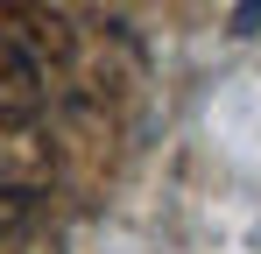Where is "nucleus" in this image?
<instances>
[{"label":"nucleus","mask_w":261,"mask_h":254,"mask_svg":"<svg viewBox=\"0 0 261 254\" xmlns=\"http://www.w3.org/2000/svg\"><path fill=\"white\" fill-rule=\"evenodd\" d=\"M0 36L14 42L36 71H43V64H71V57H78V29H71V14H64V7H0Z\"/></svg>","instance_id":"obj_2"},{"label":"nucleus","mask_w":261,"mask_h":254,"mask_svg":"<svg viewBox=\"0 0 261 254\" xmlns=\"http://www.w3.org/2000/svg\"><path fill=\"white\" fill-rule=\"evenodd\" d=\"M57 184V141L36 120H0V198H36Z\"/></svg>","instance_id":"obj_1"},{"label":"nucleus","mask_w":261,"mask_h":254,"mask_svg":"<svg viewBox=\"0 0 261 254\" xmlns=\"http://www.w3.org/2000/svg\"><path fill=\"white\" fill-rule=\"evenodd\" d=\"M43 99H49L43 71H36L14 42L0 36V120H36V113H43Z\"/></svg>","instance_id":"obj_3"}]
</instances>
